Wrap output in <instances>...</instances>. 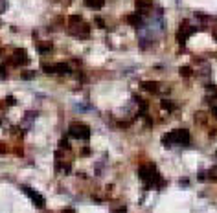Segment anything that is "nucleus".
I'll return each instance as SVG.
<instances>
[{
    "mask_svg": "<svg viewBox=\"0 0 217 213\" xmlns=\"http://www.w3.org/2000/svg\"><path fill=\"white\" fill-rule=\"evenodd\" d=\"M162 107H164V108H167V110H171V108H173V105H171L169 101H162Z\"/></svg>",
    "mask_w": 217,
    "mask_h": 213,
    "instance_id": "0eeeda50",
    "label": "nucleus"
},
{
    "mask_svg": "<svg viewBox=\"0 0 217 213\" xmlns=\"http://www.w3.org/2000/svg\"><path fill=\"white\" fill-rule=\"evenodd\" d=\"M164 144H166V145H171V144L188 145V144H189V134H188V131H173L171 134H167V136L164 138Z\"/></svg>",
    "mask_w": 217,
    "mask_h": 213,
    "instance_id": "f257e3e1",
    "label": "nucleus"
},
{
    "mask_svg": "<svg viewBox=\"0 0 217 213\" xmlns=\"http://www.w3.org/2000/svg\"><path fill=\"white\" fill-rule=\"evenodd\" d=\"M72 136L76 138H88V129L81 123H74L72 125Z\"/></svg>",
    "mask_w": 217,
    "mask_h": 213,
    "instance_id": "f03ea898",
    "label": "nucleus"
},
{
    "mask_svg": "<svg viewBox=\"0 0 217 213\" xmlns=\"http://www.w3.org/2000/svg\"><path fill=\"white\" fill-rule=\"evenodd\" d=\"M136 8H138V9H147V8H151V2H146V0H138V2H136Z\"/></svg>",
    "mask_w": 217,
    "mask_h": 213,
    "instance_id": "20e7f679",
    "label": "nucleus"
},
{
    "mask_svg": "<svg viewBox=\"0 0 217 213\" xmlns=\"http://www.w3.org/2000/svg\"><path fill=\"white\" fill-rule=\"evenodd\" d=\"M143 88H146V90H149V92H156V90H158V83H153V81H149V83H143Z\"/></svg>",
    "mask_w": 217,
    "mask_h": 213,
    "instance_id": "7ed1b4c3",
    "label": "nucleus"
},
{
    "mask_svg": "<svg viewBox=\"0 0 217 213\" xmlns=\"http://www.w3.org/2000/svg\"><path fill=\"white\" fill-rule=\"evenodd\" d=\"M189 72H191V70H189L188 66H186V68H180V74H182V76H186V77L189 76Z\"/></svg>",
    "mask_w": 217,
    "mask_h": 213,
    "instance_id": "423d86ee",
    "label": "nucleus"
},
{
    "mask_svg": "<svg viewBox=\"0 0 217 213\" xmlns=\"http://www.w3.org/2000/svg\"><path fill=\"white\" fill-rule=\"evenodd\" d=\"M129 22H131V24H140V17H138V15L129 17Z\"/></svg>",
    "mask_w": 217,
    "mask_h": 213,
    "instance_id": "39448f33",
    "label": "nucleus"
},
{
    "mask_svg": "<svg viewBox=\"0 0 217 213\" xmlns=\"http://www.w3.org/2000/svg\"><path fill=\"white\" fill-rule=\"evenodd\" d=\"M212 112H213V116L217 118V107H213V110H212Z\"/></svg>",
    "mask_w": 217,
    "mask_h": 213,
    "instance_id": "6e6552de",
    "label": "nucleus"
}]
</instances>
